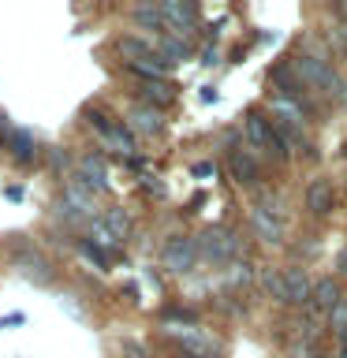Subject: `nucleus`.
Masks as SVG:
<instances>
[{
	"instance_id": "obj_8",
	"label": "nucleus",
	"mask_w": 347,
	"mask_h": 358,
	"mask_svg": "<svg viewBox=\"0 0 347 358\" xmlns=\"http://www.w3.org/2000/svg\"><path fill=\"white\" fill-rule=\"evenodd\" d=\"M90 190H108V164L101 153H83L78 157V172H75Z\"/></svg>"
},
{
	"instance_id": "obj_10",
	"label": "nucleus",
	"mask_w": 347,
	"mask_h": 358,
	"mask_svg": "<svg viewBox=\"0 0 347 358\" xmlns=\"http://www.w3.org/2000/svg\"><path fill=\"white\" fill-rule=\"evenodd\" d=\"M336 206V190H332V179L318 176L313 183L306 187V209L313 213V217H325V213H332Z\"/></svg>"
},
{
	"instance_id": "obj_14",
	"label": "nucleus",
	"mask_w": 347,
	"mask_h": 358,
	"mask_svg": "<svg viewBox=\"0 0 347 358\" xmlns=\"http://www.w3.org/2000/svg\"><path fill=\"white\" fill-rule=\"evenodd\" d=\"M8 153H11V161H15V164H22V168H27V164H34V161H38V142H34V134L30 131H15V138H11L8 142Z\"/></svg>"
},
{
	"instance_id": "obj_13",
	"label": "nucleus",
	"mask_w": 347,
	"mask_h": 358,
	"mask_svg": "<svg viewBox=\"0 0 347 358\" xmlns=\"http://www.w3.org/2000/svg\"><path fill=\"white\" fill-rule=\"evenodd\" d=\"M250 224H254V231H257V239H265V243H284V220H276V217H269V213L262 209H250Z\"/></svg>"
},
{
	"instance_id": "obj_33",
	"label": "nucleus",
	"mask_w": 347,
	"mask_h": 358,
	"mask_svg": "<svg viewBox=\"0 0 347 358\" xmlns=\"http://www.w3.org/2000/svg\"><path fill=\"white\" fill-rule=\"evenodd\" d=\"M336 38H340V45L347 49V22H340V27H336Z\"/></svg>"
},
{
	"instance_id": "obj_37",
	"label": "nucleus",
	"mask_w": 347,
	"mask_h": 358,
	"mask_svg": "<svg viewBox=\"0 0 347 358\" xmlns=\"http://www.w3.org/2000/svg\"><path fill=\"white\" fill-rule=\"evenodd\" d=\"M340 273H347V250L340 254Z\"/></svg>"
},
{
	"instance_id": "obj_20",
	"label": "nucleus",
	"mask_w": 347,
	"mask_h": 358,
	"mask_svg": "<svg viewBox=\"0 0 347 358\" xmlns=\"http://www.w3.org/2000/svg\"><path fill=\"white\" fill-rule=\"evenodd\" d=\"M153 49H157V60H161V64H179V60H187V56H190V45L172 38V34H164Z\"/></svg>"
},
{
	"instance_id": "obj_15",
	"label": "nucleus",
	"mask_w": 347,
	"mask_h": 358,
	"mask_svg": "<svg viewBox=\"0 0 347 358\" xmlns=\"http://www.w3.org/2000/svg\"><path fill=\"white\" fill-rule=\"evenodd\" d=\"M340 299H344L340 295V284H336L332 276H325V280H318V287L310 291V310L313 313H318V310H332Z\"/></svg>"
},
{
	"instance_id": "obj_32",
	"label": "nucleus",
	"mask_w": 347,
	"mask_h": 358,
	"mask_svg": "<svg viewBox=\"0 0 347 358\" xmlns=\"http://www.w3.org/2000/svg\"><path fill=\"white\" fill-rule=\"evenodd\" d=\"M27 317H22V313H8V317H0V329H4V324H22Z\"/></svg>"
},
{
	"instance_id": "obj_29",
	"label": "nucleus",
	"mask_w": 347,
	"mask_h": 358,
	"mask_svg": "<svg viewBox=\"0 0 347 358\" xmlns=\"http://www.w3.org/2000/svg\"><path fill=\"white\" fill-rule=\"evenodd\" d=\"M83 254H86V257H90V262H94L97 268H108V257H105V254H101V250H97V246H94V243H83Z\"/></svg>"
},
{
	"instance_id": "obj_25",
	"label": "nucleus",
	"mask_w": 347,
	"mask_h": 358,
	"mask_svg": "<svg viewBox=\"0 0 347 358\" xmlns=\"http://www.w3.org/2000/svg\"><path fill=\"white\" fill-rule=\"evenodd\" d=\"M90 235H94V243H97V250H101V246H105V250H112V246H116L120 239H116V235H112L108 228H105V220H90Z\"/></svg>"
},
{
	"instance_id": "obj_30",
	"label": "nucleus",
	"mask_w": 347,
	"mask_h": 358,
	"mask_svg": "<svg viewBox=\"0 0 347 358\" xmlns=\"http://www.w3.org/2000/svg\"><path fill=\"white\" fill-rule=\"evenodd\" d=\"M15 131H19V127H11L8 116H0V145H4V150H8V142L15 138Z\"/></svg>"
},
{
	"instance_id": "obj_23",
	"label": "nucleus",
	"mask_w": 347,
	"mask_h": 358,
	"mask_svg": "<svg viewBox=\"0 0 347 358\" xmlns=\"http://www.w3.org/2000/svg\"><path fill=\"white\" fill-rule=\"evenodd\" d=\"M105 228L116 235V239H127V235H131V217L123 209H108L105 213Z\"/></svg>"
},
{
	"instance_id": "obj_31",
	"label": "nucleus",
	"mask_w": 347,
	"mask_h": 358,
	"mask_svg": "<svg viewBox=\"0 0 347 358\" xmlns=\"http://www.w3.org/2000/svg\"><path fill=\"white\" fill-rule=\"evenodd\" d=\"M190 172H194V179H209L213 172H217V164H213V161H198Z\"/></svg>"
},
{
	"instance_id": "obj_7",
	"label": "nucleus",
	"mask_w": 347,
	"mask_h": 358,
	"mask_svg": "<svg viewBox=\"0 0 347 358\" xmlns=\"http://www.w3.org/2000/svg\"><path fill=\"white\" fill-rule=\"evenodd\" d=\"M280 280H284V302H288V306H306V302H310V291H313L306 268L288 265V268H280Z\"/></svg>"
},
{
	"instance_id": "obj_26",
	"label": "nucleus",
	"mask_w": 347,
	"mask_h": 358,
	"mask_svg": "<svg viewBox=\"0 0 347 358\" xmlns=\"http://www.w3.org/2000/svg\"><path fill=\"white\" fill-rule=\"evenodd\" d=\"M262 284H265V291H269L276 302H284V280H280V268H265V273H262Z\"/></svg>"
},
{
	"instance_id": "obj_36",
	"label": "nucleus",
	"mask_w": 347,
	"mask_h": 358,
	"mask_svg": "<svg viewBox=\"0 0 347 358\" xmlns=\"http://www.w3.org/2000/svg\"><path fill=\"white\" fill-rule=\"evenodd\" d=\"M336 358H347V340H340V347H336Z\"/></svg>"
},
{
	"instance_id": "obj_22",
	"label": "nucleus",
	"mask_w": 347,
	"mask_h": 358,
	"mask_svg": "<svg viewBox=\"0 0 347 358\" xmlns=\"http://www.w3.org/2000/svg\"><path fill=\"white\" fill-rule=\"evenodd\" d=\"M134 22L142 30H164V19H161V8L157 4H139L134 8Z\"/></svg>"
},
{
	"instance_id": "obj_19",
	"label": "nucleus",
	"mask_w": 347,
	"mask_h": 358,
	"mask_svg": "<svg viewBox=\"0 0 347 358\" xmlns=\"http://www.w3.org/2000/svg\"><path fill=\"white\" fill-rule=\"evenodd\" d=\"M142 101L150 108L161 112L164 105H172V101H176V86L168 83V78H164V83H142Z\"/></svg>"
},
{
	"instance_id": "obj_9",
	"label": "nucleus",
	"mask_w": 347,
	"mask_h": 358,
	"mask_svg": "<svg viewBox=\"0 0 347 358\" xmlns=\"http://www.w3.org/2000/svg\"><path fill=\"white\" fill-rule=\"evenodd\" d=\"M273 116H276V127H288V131H302V123H306V112L295 97L288 94H276L273 97Z\"/></svg>"
},
{
	"instance_id": "obj_5",
	"label": "nucleus",
	"mask_w": 347,
	"mask_h": 358,
	"mask_svg": "<svg viewBox=\"0 0 347 358\" xmlns=\"http://www.w3.org/2000/svg\"><path fill=\"white\" fill-rule=\"evenodd\" d=\"M157 8H161V19H164L168 34L179 41H187V34L194 30V22H198V8L187 4V0H164V4H157Z\"/></svg>"
},
{
	"instance_id": "obj_12",
	"label": "nucleus",
	"mask_w": 347,
	"mask_h": 358,
	"mask_svg": "<svg viewBox=\"0 0 347 358\" xmlns=\"http://www.w3.org/2000/svg\"><path fill=\"white\" fill-rule=\"evenodd\" d=\"M228 172H232L235 183H243V187L257 183V153H250V150H235V153L228 157Z\"/></svg>"
},
{
	"instance_id": "obj_16",
	"label": "nucleus",
	"mask_w": 347,
	"mask_h": 358,
	"mask_svg": "<svg viewBox=\"0 0 347 358\" xmlns=\"http://www.w3.org/2000/svg\"><path fill=\"white\" fill-rule=\"evenodd\" d=\"M127 120H131V131H139V134H157V131L164 127L161 112L150 108V105H134Z\"/></svg>"
},
{
	"instance_id": "obj_6",
	"label": "nucleus",
	"mask_w": 347,
	"mask_h": 358,
	"mask_svg": "<svg viewBox=\"0 0 347 358\" xmlns=\"http://www.w3.org/2000/svg\"><path fill=\"white\" fill-rule=\"evenodd\" d=\"M194 257H198V243L194 239H187V235H172V239L164 243V250H161V265L168 268V273H190L194 268Z\"/></svg>"
},
{
	"instance_id": "obj_21",
	"label": "nucleus",
	"mask_w": 347,
	"mask_h": 358,
	"mask_svg": "<svg viewBox=\"0 0 347 358\" xmlns=\"http://www.w3.org/2000/svg\"><path fill=\"white\" fill-rule=\"evenodd\" d=\"M116 49H120V56H123L127 64H134V60H142V56H150L153 45L146 41V38H134V34H131V38H120Z\"/></svg>"
},
{
	"instance_id": "obj_4",
	"label": "nucleus",
	"mask_w": 347,
	"mask_h": 358,
	"mask_svg": "<svg viewBox=\"0 0 347 358\" xmlns=\"http://www.w3.org/2000/svg\"><path fill=\"white\" fill-rule=\"evenodd\" d=\"M295 75H299V83H306V86H325L329 94H340V78L332 75V67L325 64V56H299L295 60Z\"/></svg>"
},
{
	"instance_id": "obj_1",
	"label": "nucleus",
	"mask_w": 347,
	"mask_h": 358,
	"mask_svg": "<svg viewBox=\"0 0 347 358\" xmlns=\"http://www.w3.org/2000/svg\"><path fill=\"white\" fill-rule=\"evenodd\" d=\"M172 340L183 347L190 358H217L220 355V340L217 336H209L206 329H198V324H168L164 329Z\"/></svg>"
},
{
	"instance_id": "obj_24",
	"label": "nucleus",
	"mask_w": 347,
	"mask_h": 358,
	"mask_svg": "<svg viewBox=\"0 0 347 358\" xmlns=\"http://www.w3.org/2000/svg\"><path fill=\"white\" fill-rule=\"evenodd\" d=\"M329 329L340 336V340H347V299H340V302L329 310Z\"/></svg>"
},
{
	"instance_id": "obj_3",
	"label": "nucleus",
	"mask_w": 347,
	"mask_h": 358,
	"mask_svg": "<svg viewBox=\"0 0 347 358\" xmlns=\"http://www.w3.org/2000/svg\"><path fill=\"white\" fill-rule=\"evenodd\" d=\"M198 254H206L209 262H228V257L239 254V239H235L232 228H224V224H213L198 235Z\"/></svg>"
},
{
	"instance_id": "obj_11",
	"label": "nucleus",
	"mask_w": 347,
	"mask_h": 358,
	"mask_svg": "<svg viewBox=\"0 0 347 358\" xmlns=\"http://www.w3.org/2000/svg\"><path fill=\"white\" fill-rule=\"evenodd\" d=\"M64 206L67 209H78V213H86V217H94V209H97V201H94V190H90L78 176H71L64 183Z\"/></svg>"
},
{
	"instance_id": "obj_38",
	"label": "nucleus",
	"mask_w": 347,
	"mask_h": 358,
	"mask_svg": "<svg viewBox=\"0 0 347 358\" xmlns=\"http://www.w3.org/2000/svg\"><path fill=\"white\" fill-rule=\"evenodd\" d=\"M336 97H340V101H344V105H347V86H340V94H336Z\"/></svg>"
},
{
	"instance_id": "obj_34",
	"label": "nucleus",
	"mask_w": 347,
	"mask_h": 358,
	"mask_svg": "<svg viewBox=\"0 0 347 358\" xmlns=\"http://www.w3.org/2000/svg\"><path fill=\"white\" fill-rule=\"evenodd\" d=\"M299 358H325L321 351H313V347H310V351H299Z\"/></svg>"
},
{
	"instance_id": "obj_18",
	"label": "nucleus",
	"mask_w": 347,
	"mask_h": 358,
	"mask_svg": "<svg viewBox=\"0 0 347 358\" xmlns=\"http://www.w3.org/2000/svg\"><path fill=\"white\" fill-rule=\"evenodd\" d=\"M19 268H22V276L38 280V284H49V280H52L49 262H45L41 254H34V250H22V254H19Z\"/></svg>"
},
{
	"instance_id": "obj_2",
	"label": "nucleus",
	"mask_w": 347,
	"mask_h": 358,
	"mask_svg": "<svg viewBox=\"0 0 347 358\" xmlns=\"http://www.w3.org/2000/svg\"><path fill=\"white\" fill-rule=\"evenodd\" d=\"M243 131H246V138H250L254 145V153L262 150L265 157H273V161H284L288 150H284V142H280V134L273 127V120H265V116H257V112H250L243 123Z\"/></svg>"
},
{
	"instance_id": "obj_35",
	"label": "nucleus",
	"mask_w": 347,
	"mask_h": 358,
	"mask_svg": "<svg viewBox=\"0 0 347 358\" xmlns=\"http://www.w3.org/2000/svg\"><path fill=\"white\" fill-rule=\"evenodd\" d=\"M336 15H340V19L347 22V0H344V4H336Z\"/></svg>"
},
{
	"instance_id": "obj_28",
	"label": "nucleus",
	"mask_w": 347,
	"mask_h": 358,
	"mask_svg": "<svg viewBox=\"0 0 347 358\" xmlns=\"http://www.w3.org/2000/svg\"><path fill=\"white\" fill-rule=\"evenodd\" d=\"M250 276H254V268L246 265V262H235V265H232V284H246Z\"/></svg>"
},
{
	"instance_id": "obj_17",
	"label": "nucleus",
	"mask_w": 347,
	"mask_h": 358,
	"mask_svg": "<svg viewBox=\"0 0 347 358\" xmlns=\"http://www.w3.org/2000/svg\"><path fill=\"white\" fill-rule=\"evenodd\" d=\"M101 145L105 150H116V153H134V134L123 127V123H108L101 131Z\"/></svg>"
},
{
	"instance_id": "obj_27",
	"label": "nucleus",
	"mask_w": 347,
	"mask_h": 358,
	"mask_svg": "<svg viewBox=\"0 0 347 358\" xmlns=\"http://www.w3.org/2000/svg\"><path fill=\"white\" fill-rule=\"evenodd\" d=\"M67 164H71V157H67V150H49V168H52V172H64Z\"/></svg>"
}]
</instances>
